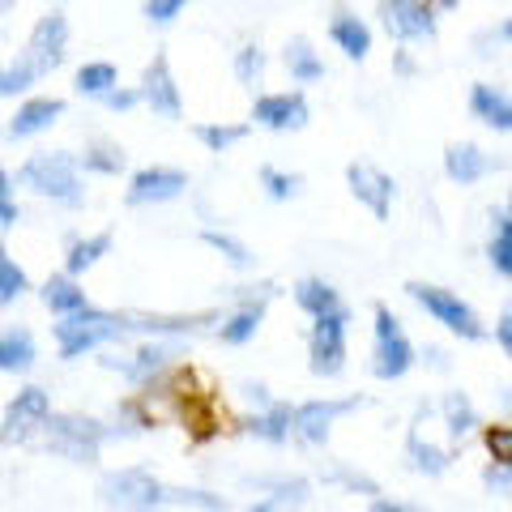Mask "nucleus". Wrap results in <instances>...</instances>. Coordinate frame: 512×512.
<instances>
[{"mask_svg":"<svg viewBox=\"0 0 512 512\" xmlns=\"http://www.w3.org/2000/svg\"><path fill=\"white\" fill-rule=\"evenodd\" d=\"M13 188L35 192L60 210H82L86 205V175L77 167L73 150H35L13 175Z\"/></svg>","mask_w":512,"mask_h":512,"instance_id":"obj_1","label":"nucleus"},{"mask_svg":"<svg viewBox=\"0 0 512 512\" xmlns=\"http://www.w3.org/2000/svg\"><path fill=\"white\" fill-rule=\"evenodd\" d=\"M128 338V312H111V308H82L73 316H60L52 325V342H56V359L73 363L94 350H107L111 342Z\"/></svg>","mask_w":512,"mask_h":512,"instance_id":"obj_2","label":"nucleus"},{"mask_svg":"<svg viewBox=\"0 0 512 512\" xmlns=\"http://www.w3.org/2000/svg\"><path fill=\"white\" fill-rule=\"evenodd\" d=\"M43 448L69 466H99L107 448V423L82 410H52L43 423Z\"/></svg>","mask_w":512,"mask_h":512,"instance_id":"obj_3","label":"nucleus"},{"mask_svg":"<svg viewBox=\"0 0 512 512\" xmlns=\"http://www.w3.org/2000/svg\"><path fill=\"white\" fill-rule=\"evenodd\" d=\"M99 504L107 512H167V483L146 466H120L99 478Z\"/></svg>","mask_w":512,"mask_h":512,"instance_id":"obj_4","label":"nucleus"},{"mask_svg":"<svg viewBox=\"0 0 512 512\" xmlns=\"http://www.w3.org/2000/svg\"><path fill=\"white\" fill-rule=\"evenodd\" d=\"M184 355H188L184 342H175V338H146V342H137L133 350H124V355H107L99 363H103V372H116L124 384H133V389H150V384L163 380Z\"/></svg>","mask_w":512,"mask_h":512,"instance_id":"obj_5","label":"nucleus"},{"mask_svg":"<svg viewBox=\"0 0 512 512\" xmlns=\"http://www.w3.org/2000/svg\"><path fill=\"white\" fill-rule=\"evenodd\" d=\"M414 363H419V350L406 338L402 320L393 316L389 303H376L372 308V376L384 384L406 380Z\"/></svg>","mask_w":512,"mask_h":512,"instance_id":"obj_6","label":"nucleus"},{"mask_svg":"<svg viewBox=\"0 0 512 512\" xmlns=\"http://www.w3.org/2000/svg\"><path fill=\"white\" fill-rule=\"evenodd\" d=\"M406 295L419 303V308H423L431 320H436V325H444L448 333H453V338H461V342H483V338H487L483 316H478L457 291H448V286H436V282H406Z\"/></svg>","mask_w":512,"mask_h":512,"instance_id":"obj_7","label":"nucleus"},{"mask_svg":"<svg viewBox=\"0 0 512 512\" xmlns=\"http://www.w3.org/2000/svg\"><path fill=\"white\" fill-rule=\"evenodd\" d=\"M346 355H350V308L342 303L338 312H325L312 320L308 333V367L320 380H338L346 372Z\"/></svg>","mask_w":512,"mask_h":512,"instance_id":"obj_8","label":"nucleus"},{"mask_svg":"<svg viewBox=\"0 0 512 512\" xmlns=\"http://www.w3.org/2000/svg\"><path fill=\"white\" fill-rule=\"evenodd\" d=\"M69 39H73V26H69V18H64V9L52 5L43 18H35L30 39H26V47L18 56L39 73V82H43V77H52L64 64V56H69Z\"/></svg>","mask_w":512,"mask_h":512,"instance_id":"obj_9","label":"nucleus"},{"mask_svg":"<svg viewBox=\"0 0 512 512\" xmlns=\"http://www.w3.org/2000/svg\"><path fill=\"white\" fill-rule=\"evenodd\" d=\"M231 291H235V308L218 320L214 333H218L222 346H248L256 333H261L265 312H269V303H274L278 286L261 282V286H231Z\"/></svg>","mask_w":512,"mask_h":512,"instance_id":"obj_10","label":"nucleus"},{"mask_svg":"<svg viewBox=\"0 0 512 512\" xmlns=\"http://www.w3.org/2000/svg\"><path fill=\"white\" fill-rule=\"evenodd\" d=\"M52 419V393L43 384H22L9 397L5 414H0V444H30L43 431V423Z\"/></svg>","mask_w":512,"mask_h":512,"instance_id":"obj_11","label":"nucleus"},{"mask_svg":"<svg viewBox=\"0 0 512 512\" xmlns=\"http://www.w3.org/2000/svg\"><path fill=\"white\" fill-rule=\"evenodd\" d=\"M367 406V397H312V402H299L295 406V436L299 444H308V448H325L329 436H333V427H338L346 414H355Z\"/></svg>","mask_w":512,"mask_h":512,"instance_id":"obj_12","label":"nucleus"},{"mask_svg":"<svg viewBox=\"0 0 512 512\" xmlns=\"http://www.w3.org/2000/svg\"><path fill=\"white\" fill-rule=\"evenodd\" d=\"M244 487L256 491V500L248 504V512H303L312 500V483L303 474H248Z\"/></svg>","mask_w":512,"mask_h":512,"instance_id":"obj_13","label":"nucleus"},{"mask_svg":"<svg viewBox=\"0 0 512 512\" xmlns=\"http://www.w3.org/2000/svg\"><path fill=\"white\" fill-rule=\"evenodd\" d=\"M188 188H192L188 171L167 167V163H150V167H137L128 175L124 205H133V210H141V205H171V201H180Z\"/></svg>","mask_w":512,"mask_h":512,"instance_id":"obj_14","label":"nucleus"},{"mask_svg":"<svg viewBox=\"0 0 512 512\" xmlns=\"http://www.w3.org/2000/svg\"><path fill=\"white\" fill-rule=\"evenodd\" d=\"M141 107L154 111V120H180L184 116V94H180V82H175L171 73V56L158 47V52L150 56V64L141 69Z\"/></svg>","mask_w":512,"mask_h":512,"instance_id":"obj_15","label":"nucleus"},{"mask_svg":"<svg viewBox=\"0 0 512 512\" xmlns=\"http://www.w3.org/2000/svg\"><path fill=\"white\" fill-rule=\"evenodd\" d=\"M308 120L312 107L303 90H274L252 99V124L269 128V133H299V128H308Z\"/></svg>","mask_w":512,"mask_h":512,"instance_id":"obj_16","label":"nucleus"},{"mask_svg":"<svg viewBox=\"0 0 512 512\" xmlns=\"http://www.w3.org/2000/svg\"><path fill=\"white\" fill-rule=\"evenodd\" d=\"M380 22L389 30V39L397 43H431L436 39V13L423 0H376Z\"/></svg>","mask_w":512,"mask_h":512,"instance_id":"obj_17","label":"nucleus"},{"mask_svg":"<svg viewBox=\"0 0 512 512\" xmlns=\"http://www.w3.org/2000/svg\"><path fill=\"white\" fill-rule=\"evenodd\" d=\"M346 184H350V197H355L376 222H384L393 214L397 184H393V175L384 167H376V163H350L346 167Z\"/></svg>","mask_w":512,"mask_h":512,"instance_id":"obj_18","label":"nucleus"},{"mask_svg":"<svg viewBox=\"0 0 512 512\" xmlns=\"http://www.w3.org/2000/svg\"><path fill=\"white\" fill-rule=\"evenodd\" d=\"M64 116V99L56 94H26L18 103V111L5 120V141H30V137H43L47 128H56Z\"/></svg>","mask_w":512,"mask_h":512,"instance_id":"obj_19","label":"nucleus"},{"mask_svg":"<svg viewBox=\"0 0 512 512\" xmlns=\"http://www.w3.org/2000/svg\"><path fill=\"white\" fill-rule=\"evenodd\" d=\"M504 167H508L504 158L487 154L483 146H474V141H453V146L444 150V175H448L453 184H461V188L487 180L491 171H504Z\"/></svg>","mask_w":512,"mask_h":512,"instance_id":"obj_20","label":"nucleus"},{"mask_svg":"<svg viewBox=\"0 0 512 512\" xmlns=\"http://www.w3.org/2000/svg\"><path fill=\"white\" fill-rule=\"evenodd\" d=\"M244 431H248L252 440L269 444V448L291 444V436H295V406L282 402V397H274V402H269L265 410H252V414H248Z\"/></svg>","mask_w":512,"mask_h":512,"instance_id":"obj_21","label":"nucleus"},{"mask_svg":"<svg viewBox=\"0 0 512 512\" xmlns=\"http://www.w3.org/2000/svg\"><path fill=\"white\" fill-rule=\"evenodd\" d=\"M470 120H478L491 133H512V94L504 86L474 82L470 86Z\"/></svg>","mask_w":512,"mask_h":512,"instance_id":"obj_22","label":"nucleus"},{"mask_svg":"<svg viewBox=\"0 0 512 512\" xmlns=\"http://www.w3.org/2000/svg\"><path fill=\"white\" fill-rule=\"evenodd\" d=\"M111 244H116V235L111 231H90V235H69L64 239V274L82 282L94 265L111 256Z\"/></svg>","mask_w":512,"mask_h":512,"instance_id":"obj_23","label":"nucleus"},{"mask_svg":"<svg viewBox=\"0 0 512 512\" xmlns=\"http://www.w3.org/2000/svg\"><path fill=\"white\" fill-rule=\"evenodd\" d=\"M39 363V342L30 325H5L0 329V372L5 376H30Z\"/></svg>","mask_w":512,"mask_h":512,"instance_id":"obj_24","label":"nucleus"},{"mask_svg":"<svg viewBox=\"0 0 512 512\" xmlns=\"http://www.w3.org/2000/svg\"><path fill=\"white\" fill-rule=\"evenodd\" d=\"M406 461H410V470L414 474H423V478H444L448 470H453V448H440L436 440H427L419 423H414L406 431Z\"/></svg>","mask_w":512,"mask_h":512,"instance_id":"obj_25","label":"nucleus"},{"mask_svg":"<svg viewBox=\"0 0 512 512\" xmlns=\"http://www.w3.org/2000/svg\"><path fill=\"white\" fill-rule=\"evenodd\" d=\"M39 303L60 320V316H73V312L90 308V295H86V286H82V282L69 278V274L60 269V274H52V278L39 286Z\"/></svg>","mask_w":512,"mask_h":512,"instance_id":"obj_26","label":"nucleus"},{"mask_svg":"<svg viewBox=\"0 0 512 512\" xmlns=\"http://www.w3.org/2000/svg\"><path fill=\"white\" fill-rule=\"evenodd\" d=\"M329 39L333 47L346 56V60H367V52H372V26H367L359 13H333L329 22Z\"/></svg>","mask_w":512,"mask_h":512,"instance_id":"obj_27","label":"nucleus"},{"mask_svg":"<svg viewBox=\"0 0 512 512\" xmlns=\"http://www.w3.org/2000/svg\"><path fill=\"white\" fill-rule=\"evenodd\" d=\"M282 64H286V73H291L295 86H316V82H325V73H329L325 60H320V52L303 35H295L291 43L282 47Z\"/></svg>","mask_w":512,"mask_h":512,"instance_id":"obj_28","label":"nucleus"},{"mask_svg":"<svg viewBox=\"0 0 512 512\" xmlns=\"http://www.w3.org/2000/svg\"><path fill=\"white\" fill-rule=\"evenodd\" d=\"M440 414H444V427H448V440L461 444L470 436V431L483 427V419H478V406H474V397L466 389H448L440 397Z\"/></svg>","mask_w":512,"mask_h":512,"instance_id":"obj_29","label":"nucleus"},{"mask_svg":"<svg viewBox=\"0 0 512 512\" xmlns=\"http://www.w3.org/2000/svg\"><path fill=\"white\" fill-rule=\"evenodd\" d=\"M291 299H295V308L303 312V316H325V312H338L342 308V291L333 282H325V278H299L295 286H291Z\"/></svg>","mask_w":512,"mask_h":512,"instance_id":"obj_30","label":"nucleus"},{"mask_svg":"<svg viewBox=\"0 0 512 512\" xmlns=\"http://www.w3.org/2000/svg\"><path fill=\"white\" fill-rule=\"evenodd\" d=\"M77 167H82V175H103V180H116V175L128 171V154L116 146V141H90V146L77 154Z\"/></svg>","mask_w":512,"mask_h":512,"instance_id":"obj_31","label":"nucleus"},{"mask_svg":"<svg viewBox=\"0 0 512 512\" xmlns=\"http://www.w3.org/2000/svg\"><path fill=\"white\" fill-rule=\"evenodd\" d=\"M116 86H120V69L111 60H86L82 69L73 73V90L82 94V99H94V103H99L103 94H111Z\"/></svg>","mask_w":512,"mask_h":512,"instance_id":"obj_32","label":"nucleus"},{"mask_svg":"<svg viewBox=\"0 0 512 512\" xmlns=\"http://www.w3.org/2000/svg\"><path fill=\"white\" fill-rule=\"evenodd\" d=\"M487 261L504 282H512V214L491 210V239H487Z\"/></svg>","mask_w":512,"mask_h":512,"instance_id":"obj_33","label":"nucleus"},{"mask_svg":"<svg viewBox=\"0 0 512 512\" xmlns=\"http://www.w3.org/2000/svg\"><path fill=\"white\" fill-rule=\"evenodd\" d=\"M201 244H205V248H214V252H218L231 269H239V274H248V269H256V252H252L239 235H231V231L205 227V231H201Z\"/></svg>","mask_w":512,"mask_h":512,"instance_id":"obj_34","label":"nucleus"},{"mask_svg":"<svg viewBox=\"0 0 512 512\" xmlns=\"http://www.w3.org/2000/svg\"><path fill=\"white\" fill-rule=\"evenodd\" d=\"M248 133H252V124L248 120H235V124H192V137L201 141L210 154H227V150H235L239 141H248Z\"/></svg>","mask_w":512,"mask_h":512,"instance_id":"obj_35","label":"nucleus"},{"mask_svg":"<svg viewBox=\"0 0 512 512\" xmlns=\"http://www.w3.org/2000/svg\"><path fill=\"white\" fill-rule=\"evenodd\" d=\"M320 478H325L329 487L350 491V495H367V500H376V495H384L376 478H372V474H363V470H355L350 461H329V466L320 470Z\"/></svg>","mask_w":512,"mask_h":512,"instance_id":"obj_36","label":"nucleus"},{"mask_svg":"<svg viewBox=\"0 0 512 512\" xmlns=\"http://www.w3.org/2000/svg\"><path fill=\"white\" fill-rule=\"evenodd\" d=\"M256 180H261V188H265L269 201H295L299 192H303V175L282 171V167H274V163H261V167H256Z\"/></svg>","mask_w":512,"mask_h":512,"instance_id":"obj_37","label":"nucleus"},{"mask_svg":"<svg viewBox=\"0 0 512 512\" xmlns=\"http://www.w3.org/2000/svg\"><path fill=\"white\" fill-rule=\"evenodd\" d=\"M26 291H30V274L18 265V256L5 248V239H0V303L9 308V303H18Z\"/></svg>","mask_w":512,"mask_h":512,"instance_id":"obj_38","label":"nucleus"},{"mask_svg":"<svg viewBox=\"0 0 512 512\" xmlns=\"http://www.w3.org/2000/svg\"><path fill=\"white\" fill-rule=\"evenodd\" d=\"M265 64H269L265 47H261V43H244V47L235 52V60H231V73H235L239 86L256 90V86H261V77H265Z\"/></svg>","mask_w":512,"mask_h":512,"instance_id":"obj_39","label":"nucleus"},{"mask_svg":"<svg viewBox=\"0 0 512 512\" xmlns=\"http://www.w3.org/2000/svg\"><path fill=\"white\" fill-rule=\"evenodd\" d=\"M167 504L171 508H197V512H231L227 495L201 491V487H167Z\"/></svg>","mask_w":512,"mask_h":512,"instance_id":"obj_40","label":"nucleus"},{"mask_svg":"<svg viewBox=\"0 0 512 512\" xmlns=\"http://www.w3.org/2000/svg\"><path fill=\"white\" fill-rule=\"evenodd\" d=\"M30 86H39V73L30 69L22 56L13 60V64L0 60V99H18V94H26Z\"/></svg>","mask_w":512,"mask_h":512,"instance_id":"obj_41","label":"nucleus"},{"mask_svg":"<svg viewBox=\"0 0 512 512\" xmlns=\"http://www.w3.org/2000/svg\"><path fill=\"white\" fill-rule=\"evenodd\" d=\"M483 444H487V453H491V466L512 470V423L483 427Z\"/></svg>","mask_w":512,"mask_h":512,"instance_id":"obj_42","label":"nucleus"},{"mask_svg":"<svg viewBox=\"0 0 512 512\" xmlns=\"http://www.w3.org/2000/svg\"><path fill=\"white\" fill-rule=\"evenodd\" d=\"M188 5H192V0H146V22L158 26V30H167Z\"/></svg>","mask_w":512,"mask_h":512,"instance_id":"obj_43","label":"nucleus"},{"mask_svg":"<svg viewBox=\"0 0 512 512\" xmlns=\"http://www.w3.org/2000/svg\"><path fill=\"white\" fill-rule=\"evenodd\" d=\"M99 107H103V111H111V116H124V111L141 107V94H137V86H116L111 94H103Z\"/></svg>","mask_w":512,"mask_h":512,"instance_id":"obj_44","label":"nucleus"},{"mask_svg":"<svg viewBox=\"0 0 512 512\" xmlns=\"http://www.w3.org/2000/svg\"><path fill=\"white\" fill-rule=\"evenodd\" d=\"M483 491L487 495H512V470H504V466H483Z\"/></svg>","mask_w":512,"mask_h":512,"instance_id":"obj_45","label":"nucleus"},{"mask_svg":"<svg viewBox=\"0 0 512 512\" xmlns=\"http://www.w3.org/2000/svg\"><path fill=\"white\" fill-rule=\"evenodd\" d=\"M419 363L423 367H431V372H453V355H448V350L444 346H436V342H427L423 350H419Z\"/></svg>","mask_w":512,"mask_h":512,"instance_id":"obj_46","label":"nucleus"},{"mask_svg":"<svg viewBox=\"0 0 512 512\" xmlns=\"http://www.w3.org/2000/svg\"><path fill=\"white\" fill-rule=\"evenodd\" d=\"M367 512H427L423 504H410V500H393V495H376Z\"/></svg>","mask_w":512,"mask_h":512,"instance_id":"obj_47","label":"nucleus"},{"mask_svg":"<svg viewBox=\"0 0 512 512\" xmlns=\"http://www.w3.org/2000/svg\"><path fill=\"white\" fill-rule=\"evenodd\" d=\"M495 346H500L504 355L512 359V303L500 312V320H495Z\"/></svg>","mask_w":512,"mask_h":512,"instance_id":"obj_48","label":"nucleus"},{"mask_svg":"<svg viewBox=\"0 0 512 512\" xmlns=\"http://www.w3.org/2000/svg\"><path fill=\"white\" fill-rule=\"evenodd\" d=\"M22 227V205L18 197H0V231H13Z\"/></svg>","mask_w":512,"mask_h":512,"instance_id":"obj_49","label":"nucleus"},{"mask_svg":"<svg viewBox=\"0 0 512 512\" xmlns=\"http://www.w3.org/2000/svg\"><path fill=\"white\" fill-rule=\"evenodd\" d=\"M478 43H504V47H512V18H504L495 30H487V35H478Z\"/></svg>","mask_w":512,"mask_h":512,"instance_id":"obj_50","label":"nucleus"},{"mask_svg":"<svg viewBox=\"0 0 512 512\" xmlns=\"http://www.w3.org/2000/svg\"><path fill=\"white\" fill-rule=\"evenodd\" d=\"M244 397H248V402H252L256 410H265L269 402H274V393H269V389H265V384H252V380L244 384Z\"/></svg>","mask_w":512,"mask_h":512,"instance_id":"obj_51","label":"nucleus"},{"mask_svg":"<svg viewBox=\"0 0 512 512\" xmlns=\"http://www.w3.org/2000/svg\"><path fill=\"white\" fill-rule=\"evenodd\" d=\"M0 197H13V171L0 167Z\"/></svg>","mask_w":512,"mask_h":512,"instance_id":"obj_52","label":"nucleus"},{"mask_svg":"<svg viewBox=\"0 0 512 512\" xmlns=\"http://www.w3.org/2000/svg\"><path fill=\"white\" fill-rule=\"evenodd\" d=\"M397 73H402V77H410V73H414V60H410L406 52H397Z\"/></svg>","mask_w":512,"mask_h":512,"instance_id":"obj_53","label":"nucleus"},{"mask_svg":"<svg viewBox=\"0 0 512 512\" xmlns=\"http://www.w3.org/2000/svg\"><path fill=\"white\" fill-rule=\"evenodd\" d=\"M500 406L512 414V384H504V389H500Z\"/></svg>","mask_w":512,"mask_h":512,"instance_id":"obj_54","label":"nucleus"},{"mask_svg":"<svg viewBox=\"0 0 512 512\" xmlns=\"http://www.w3.org/2000/svg\"><path fill=\"white\" fill-rule=\"evenodd\" d=\"M427 9H457V0H423Z\"/></svg>","mask_w":512,"mask_h":512,"instance_id":"obj_55","label":"nucleus"},{"mask_svg":"<svg viewBox=\"0 0 512 512\" xmlns=\"http://www.w3.org/2000/svg\"><path fill=\"white\" fill-rule=\"evenodd\" d=\"M9 9H13V0H0V22L9 18Z\"/></svg>","mask_w":512,"mask_h":512,"instance_id":"obj_56","label":"nucleus"},{"mask_svg":"<svg viewBox=\"0 0 512 512\" xmlns=\"http://www.w3.org/2000/svg\"><path fill=\"white\" fill-rule=\"evenodd\" d=\"M52 5H69V0H52Z\"/></svg>","mask_w":512,"mask_h":512,"instance_id":"obj_57","label":"nucleus"},{"mask_svg":"<svg viewBox=\"0 0 512 512\" xmlns=\"http://www.w3.org/2000/svg\"><path fill=\"white\" fill-rule=\"evenodd\" d=\"M0 308H5V303H0Z\"/></svg>","mask_w":512,"mask_h":512,"instance_id":"obj_58","label":"nucleus"}]
</instances>
